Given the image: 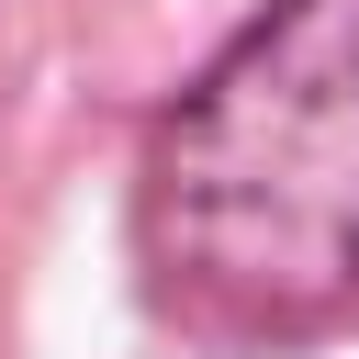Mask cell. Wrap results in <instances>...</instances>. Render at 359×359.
<instances>
[{"mask_svg": "<svg viewBox=\"0 0 359 359\" xmlns=\"http://www.w3.org/2000/svg\"><path fill=\"white\" fill-rule=\"evenodd\" d=\"M146 258L213 325L359 303V0H269L157 123Z\"/></svg>", "mask_w": 359, "mask_h": 359, "instance_id": "obj_1", "label": "cell"}]
</instances>
